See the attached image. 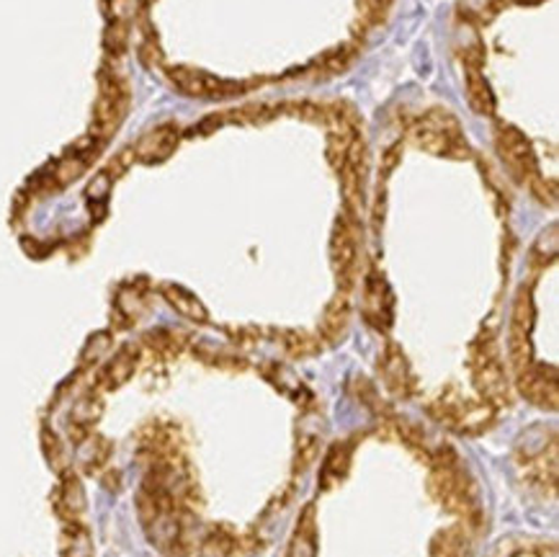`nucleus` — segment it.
I'll use <instances>...</instances> for the list:
<instances>
[{"instance_id": "nucleus-1", "label": "nucleus", "mask_w": 559, "mask_h": 557, "mask_svg": "<svg viewBox=\"0 0 559 557\" xmlns=\"http://www.w3.org/2000/svg\"><path fill=\"white\" fill-rule=\"evenodd\" d=\"M129 102H132L129 83L114 68H104L102 75H98V96L96 104H93L88 138L106 145L119 132V127L124 125Z\"/></svg>"}, {"instance_id": "nucleus-2", "label": "nucleus", "mask_w": 559, "mask_h": 557, "mask_svg": "<svg viewBox=\"0 0 559 557\" xmlns=\"http://www.w3.org/2000/svg\"><path fill=\"white\" fill-rule=\"evenodd\" d=\"M431 416L443 424L451 431L464 434V437H477V434L487 431L496 420V408L490 403H485L483 398H472L459 392L456 388L443 390L439 398L428 405Z\"/></svg>"}, {"instance_id": "nucleus-3", "label": "nucleus", "mask_w": 559, "mask_h": 557, "mask_svg": "<svg viewBox=\"0 0 559 557\" xmlns=\"http://www.w3.org/2000/svg\"><path fill=\"white\" fill-rule=\"evenodd\" d=\"M469 369L477 395L483 398L485 403H490L492 408L511 403V382H508L503 359H500L496 335L483 333L475 344H472Z\"/></svg>"}, {"instance_id": "nucleus-4", "label": "nucleus", "mask_w": 559, "mask_h": 557, "mask_svg": "<svg viewBox=\"0 0 559 557\" xmlns=\"http://www.w3.org/2000/svg\"><path fill=\"white\" fill-rule=\"evenodd\" d=\"M411 138L420 150L439 155V158H464L469 153L467 138H464L459 119L451 111L441 109V106L428 109L415 121Z\"/></svg>"}, {"instance_id": "nucleus-5", "label": "nucleus", "mask_w": 559, "mask_h": 557, "mask_svg": "<svg viewBox=\"0 0 559 557\" xmlns=\"http://www.w3.org/2000/svg\"><path fill=\"white\" fill-rule=\"evenodd\" d=\"M428 490H431L433 501L443 511L456 513V517L467 521L477 513V488L472 477L462 470L459 460L433 464L431 477H428Z\"/></svg>"}, {"instance_id": "nucleus-6", "label": "nucleus", "mask_w": 559, "mask_h": 557, "mask_svg": "<svg viewBox=\"0 0 559 557\" xmlns=\"http://www.w3.org/2000/svg\"><path fill=\"white\" fill-rule=\"evenodd\" d=\"M168 83L174 85L178 93L189 98H199V102H227V98H238L248 91L246 83L227 81V78L212 75L206 70L189 68V66H174L166 70Z\"/></svg>"}, {"instance_id": "nucleus-7", "label": "nucleus", "mask_w": 559, "mask_h": 557, "mask_svg": "<svg viewBox=\"0 0 559 557\" xmlns=\"http://www.w3.org/2000/svg\"><path fill=\"white\" fill-rule=\"evenodd\" d=\"M496 147L500 161L508 174H511L515 181L523 186H532L534 181H539V161H536L534 145L532 140L523 134L519 127L506 125V121H498L496 125Z\"/></svg>"}, {"instance_id": "nucleus-8", "label": "nucleus", "mask_w": 559, "mask_h": 557, "mask_svg": "<svg viewBox=\"0 0 559 557\" xmlns=\"http://www.w3.org/2000/svg\"><path fill=\"white\" fill-rule=\"evenodd\" d=\"M331 266L341 292H350L358 276V220L338 214L331 233Z\"/></svg>"}, {"instance_id": "nucleus-9", "label": "nucleus", "mask_w": 559, "mask_h": 557, "mask_svg": "<svg viewBox=\"0 0 559 557\" xmlns=\"http://www.w3.org/2000/svg\"><path fill=\"white\" fill-rule=\"evenodd\" d=\"M532 331H534V297H532V289L521 287L513 303L511 328H508V354H511L515 375L534 364Z\"/></svg>"}, {"instance_id": "nucleus-10", "label": "nucleus", "mask_w": 559, "mask_h": 557, "mask_svg": "<svg viewBox=\"0 0 559 557\" xmlns=\"http://www.w3.org/2000/svg\"><path fill=\"white\" fill-rule=\"evenodd\" d=\"M343 202H346V214L358 220L364 206H367V178H369V147L364 134L350 145L346 161L338 168Z\"/></svg>"}, {"instance_id": "nucleus-11", "label": "nucleus", "mask_w": 559, "mask_h": 557, "mask_svg": "<svg viewBox=\"0 0 559 557\" xmlns=\"http://www.w3.org/2000/svg\"><path fill=\"white\" fill-rule=\"evenodd\" d=\"M102 147H104L102 142H96L93 138H83L81 142H75V145L70 147L60 161H55L52 166H49L45 176V189L57 191L78 181V178L91 168V163L98 158Z\"/></svg>"}, {"instance_id": "nucleus-12", "label": "nucleus", "mask_w": 559, "mask_h": 557, "mask_svg": "<svg viewBox=\"0 0 559 557\" xmlns=\"http://www.w3.org/2000/svg\"><path fill=\"white\" fill-rule=\"evenodd\" d=\"M361 312L364 320L377 331H386L392 325L394 318V297L386 278L379 274L377 269H371L364 276V292H361Z\"/></svg>"}, {"instance_id": "nucleus-13", "label": "nucleus", "mask_w": 559, "mask_h": 557, "mask_svg": "<svg viewBox=\"0 0 559 557\" xmlns=\"http://www.w3.org/2000/svg\"><path fill=\"white\" fill-rule=\"evenodd\" d=\"M515 384H519L521 395L532 400L544 411H557V369L547 367V364H532L515 375Z\"/></svg>"}, {"instance_id": "nucleus-14", "label": "nucleus", "mask_w": 559, "mask_h": 557, "mask_svg": "<svg viewBox=\"0 0 559 557\" xmlns=\"http://www.w3.org/2000/svg\"><path fill=\"white\" fill-rule=\"evenodd\" d=\"M178 142H181V130H178L174 121L157 125L150 132L142 134V138L132 145L134 161L145 163V166H157V163H166L170 155L176 153Z\"/></svg>"}, {"instance_id": "nucleus-15", "label": "nucleus", "mask_w": 559, "mask_h": 557, "mask_svg": "<svg viewBox=\"0 0 559 557\" xmlns=\"http://www.w3.org/2000/svg\"><path fill=\"white\" fill-rule=\"evenodd\" d=\"M358 57V47L354 42H346V45H338L328 52H322L318 60H312L310 66L299 68L294 81H331V78L346 73V70L354 66Z\"/></svg>"}, {"instance_id": "nucleus-16", "label": "nucleus", "mask_w": 559, "mask_h": 557, "mask_svg": "<svg viewBox=\"0 0 559 557\" xmlns=\"http://www.w3.org/2000/svg\"><path fill=\"white\" fill-rule=\"evenodd\" d=\"M138 364H140V346H134V344L121 346L119 352L104 364V369L98 371L96 390L98 392L119 390L121 384H127L129 380H132V375L138 371Z\"/></svg>"}, {"instance_id": "nucleus-17", "label": "nucleus", "mask_w": 559, "mask_h": 557, "mask_svg": "<svg viewBox=\"0 0 559 557\" xmlns=\"http://www.w3.org/2000/svg\"><path fill=\"white\" fill-rule=\"evenodd\" d=\"M379 369H382V380L392 395H397V398L411 395L415 377H413L411 362H407V356L403 354V348L394 346V344L386 346L382 359H379Z\"/></svg>"}, {"instance_id": "nucleus-18", "label": "nucleus", "mask_w": 559, "mask_h": 557, "mask_svg": "<svg viewBox=\"0 0 559 557\" xmlns=\"http://www.w3.org/2000/svg\"><path fill=\"white\" fill-rule=\"evenodd\" d=\"M55 511L62 521H81L85 511V488L75 473H64L52 496Z\"/></svg>"}, {"instance_id": "nucleus-19", "label": "nucleus", "mask_w": 559, "mask_h": 557, "mask_svg": "<svg viewBox=\"0 0 559 557\" xmlns=\"http://www.w3.org/2000/svg\"><path fill=\"white\" fill-rule=\"evenodd\" d=\"M350 325V303L348 292H338L331 303L325 305V312L320 318V339L328 344H338L346 339Z\"/></svg>"}, {"instance_id": "nucleus-20", "label": "nucleus", "mask_w": 559, "mask_h": 557, "mask_svg": "<svg viewBox=\"0 0 559 557\" xmlns=\"http://www.w3.org/2000/svg\"><path fill=\"white\" fill-rule=\"evenodd\" d=\"M160 295L170 307H174L178 316L189 318L193 323H206V320H210V312H206L202 299L193 295V292L181 287V284H163Z\"/></svg>"}, {"instance_id": "nucleus-21", "label": "nucleus", "mask_w": 559, "mask_h": 557, "mask_svg": "<svg viewBox=\"0 0 559 557\" xmlns=\"http://www.w3.org/2000/svg\"><path fill=\"white\" fill-rule=\"evenodd\" d=\"M104 413V400H102V392H88V395H83L78 403L73 405V413H70V434H75V441H81L88 437L91 426L96 424L98 418H102Z\"/></svg>"}, {"instance_id": "nucleus-22", "label": "nucleus", "mask_w": 559, "mask_h": 557, "mask_svg": "<svg viewBox=\"0 0 559 557\" xmlns=\"http://www.w3.org/2000/svg\"><path fill=\"white\" fill-rule=\"evenodd\" d=\"M472 540L467 524L447 526L431 542V557H469Z\"/></svg>"}, {"instance_id": "nucleus-23", "label": "nucleus", "mask_w": 559, "mask_h": 557, "mask_svg": "<svg viewBox=\"0 0 559 557\" xmlns=\"http://www.w3.org/2000/svg\"><path fill=\"white\" fill-rule=\"evenodd\" d=\"M286 557H318V521H314V506H307L297 521V530L289 542Z\"/></svg>"}, {"instance_id": "nucleus-24", "label": "nucleus", "mask_w": 559, "mask_h": 557, "mask_svg": "<svg viewBox=\"0 0 559 557\" xmlns=\"http://www.w3.org/2000/svg\"><path fill=\"white\" fill-rule=\"evenodd\" d=\"M242 553V537L238 532L229 530L227 524L212 526L202 537V555L204 557H238Z\"/></svg>"}, {"instance_id": "nucleus-25", "label": "nucleus", "mask_w": 559, "mask_h": 557, "mask_svg": "<svg viewBox=\"0 0 559 557\" xmlns=\"http://www.w3.org/2000/svg\"><path fill=\"white\" fill-rule=\"evenodd\" d=\"M464 83H467V98L472 109L483 114V117H492L498 109V102H496V93L490 88V83L485 81L483 70L467 68V78H464Z\"/></svg>"}, {"instance_id": "nucleus-26", "label": "nucleus", "mask_w": 559, "mask_h": 557, "mask_svg": "<svg viewBox=\"0 0 559 557\" xmlns=\"http://www.w3.org/2000/svg\"><path fill=\"white\" fill-rule=\"evenodd\" d=\"M276 341H282L284 352L294 359H307L322 352V339L307 331H276Z\"/></svg>"}, {"instance_id": "nucleus-27", "label": "nucleus", "mask_w": 559, "mask_h": 557, "mask_svg": "<svg viewBox=\"0 0 559 557\" xmlns=\"http://www.w3.org/2000/svg\"><path fill=\"white\" fill-rule=\"evenodd\" d=\"M60 553H62V557H91L93 555L91 534L81 524V521H64Z\"/></svg>"}, {"instance_id": "nucleus-28", "label": "nucleus", "mask_w": 559, "mask_h": 557, "mask_svg": "<svg viewBox=\"0 0 559 557\" xmlns=\"http://www.w3.org/2000/svg\"><path fill=\"white\" fill-rule=\"evenodd\" d=\"M350 467V445H335L331 452H328L325 460H322V488H333L338 485L343 477L348 475Z\"/></svg>"}, {"instance_id": "nucleus-29", "label": "nucleus", "mask_w": 559, "mask_h": 557, "mask_svg": "<svg viewBox=\"0 0 559 557\" xmlns=\"http://www.w3.org/2000/svg\"><path fill=\"white\" fill-rule=\"evenodd\" d=\"M142 310H145V292H142L140 287L119 289L117 305H114V316L119 318L121 328L132 325L134 320L142 316Z\"/></svg>"}, {"instance_id": "nucleus-30", "label": "nucleus", "mask_w": 559, "mask_h": 557, "mask_svg": "<svg viewBox=\"0 0 559 557\" xmlns=\"http://www.w3.org/2000/svg\"><path fill=\"white\" fill-rule=\"evenodd\" d=\"M109 452L111 445L96 434H88V437L81 439V462L85 467V473H98L106 462H109Z\"/></svg>"}, {"instance_id": "nucleus-31", "label": "nucleus", "mask_w": 559, "mask_h": 557, "mask_svg": "<svg viewBox=\"0 0 559 557\" xmlns=\"http://www.w3.org/2000/svg\"><path fill=\"white\" fill-rule=\"evenodd\" d=\"M127 45H129V19L106 21L104 49L106 55H109V60H119V57L127 52Z\"/></svg>"}, {"instance_id": "nucleus-32", "label": "nucleus", "mask_w": 559, "mask_h": 557, "mask_svg": "<svg viewBox=\"0 0 559 557\" xmlns=\"http://www.w3.org/2000/svg\"><path fill=\"white\" fill-rule=\"evenodd\" d=\"M111 348V333L109 331H98L88 339V344L83 346L81 354V367H91V364L102 362L104 354Z\"/></svg>"}, {"instance_id": "nucleus-33", "label": "nucleus", "mask_w": 559, "mask_h": 557, "mask_svg": "<svg viewBox=\"0 0 559 557\" xmlns=\"http://www.w3.org/2000/svg\"><path fill=\"white\" fill-rule=\"evenodd\" d=\"M390 9H392V0H358V11H361V21L367 26L382 24Z\"/></svg>"}, {"instance_id": "nucleus-34", "label": "nucleus", "mask_w": 559, "mask_h": 557, "mask_svg": "<svg viewBox=\"0 0 559 557\" xmlns=\"http://www.w3.org/2000/svg\"><path fill=\"white\" fill-rule=\"evenodd\" d=\"M41 449H45L47 462L52 464L55 470H62L64 467L62 441H60V437H57L55 431H49V428H41Z\"/></svg>"}, {"instance_id": "nucleus-35", "label": "nucleus", "mask_w": 559, "mask_h": 557, "mask_svg": "<svg viewBox=\"0 0 559 557\" xmlns=\"http://www.w3.org/2000/svg\"><path fill=\"white\" fill-rule=\"evenodd\" d=\"M557 256V225H551L547 233H542V238L534 246V259L542 263H551Z\"/></svg>"}, {"instance_id": "nucleus-36", "label": "nucleus", "mask_w": 559, "mask_h": 557, "mask_svg": "<svg viewBox=\"0 0 559 557\" xmlns=\"http://www.w3.org/2000/svg\"><path fill=\"white\" fill-rule=\"evenodd\" d=\"M111 183H114V178H111L109 174H106V170H102V174H98V176L93 178V181L88 183V189H85V197H88L93 204H102V202H106V199H109Z\"/></svg>"}, {"instance_id": "nucleus-37", "label": "nucleus", "mask_w": 559, "mask_h": 557, "mask_svg": "<svg viewBox=\"0 0 559 557\" xmlns=\"http://www.w3.org/2000/svg\"><path fill=\"white\" fill-rule=\"evenodd\" d=\"M519 557H547V555H544V549H526V553H521Z\"/></svg>"}]
</instances>
